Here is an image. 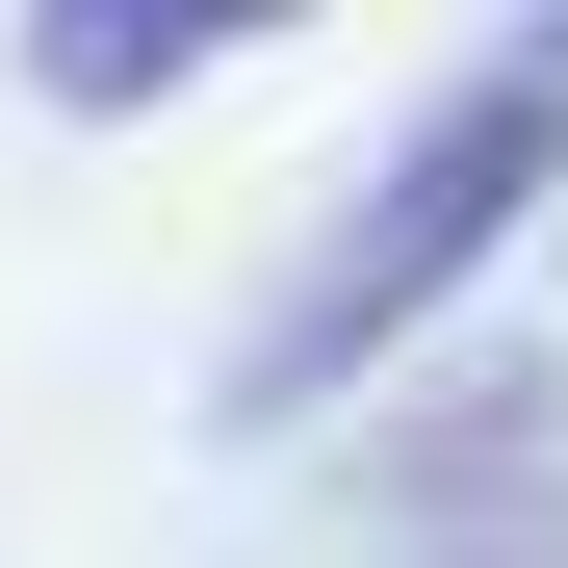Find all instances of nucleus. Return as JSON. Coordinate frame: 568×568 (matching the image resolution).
Instances as JSON below:
<instances>
[{"label": "nucleus", "instance_id": "nucleus-1", "mask_svg": "<svg viewBox=\"0 0 568 568\" xmlns=\"http://www.w3.org/2000/svg\"><path fill=\"white\" fill-rule=\"evenodd\" d=\"M542 181H568V0L465 52V104H414V155L362 181V207L311 233V284H284V311L233 336V414H336L388 336H439L465 284L517 258V207H542Z\"/></svg>", "mask_w": 568, "mask_h": 568}, {"label": "nucleus", "instance_id": "nucleus-2", "mask_svg": "<svg viewBox=\"0 0 568 568\" xmlns=\"http://www.w3.org/2000/svg\"><path fill=\"white\" fill-rule=\"evenodd\" d=\"M233 27H284V0H27V78H52V104H181V78H207Z\"/></svg>", "mask_w": 568, "mask_h": 568}]
</instances>
